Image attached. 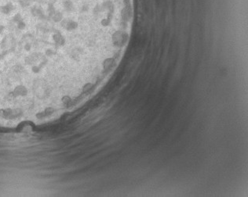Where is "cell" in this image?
Listing matches in <instances>:
<instances>
[{
    "instance_id": "1",
    "label": "cell",
    "mask_w": 248,
    "mask_h": 197,
    "mask_svg": "<svg viewBox=\"0 0 248 197\" xmlns=\"http://www.w3.org/2000/svg\"><path fill=\"white\" fill-rule=\"evenodd\" d=\"M14 8V6L11 3H7L6 5H5V6L1 7V12L3 14H5V15H8V14H9L13 11Z\"/></svg>"
}]
</instances>
